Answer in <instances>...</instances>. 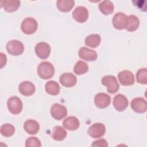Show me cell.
<instances>
[{
    "label": "cell",
    "instance_id": "cell-18",
    "mask_svg": "<svg viewBox=\"0 0 147 147\" xmlns=\"http://www.w3.org/2000/svg\"><path fill=\"white\" fill-rule=\"evenodd\" d=\"M24 127L26 133L31 135H34L39 131L40 125L35 120L28 119L25 122Z\"/></svg>",
    "mask_w": 147,
    "mask_h": 147
},
{
    "label": "cell",
    "instance_id": "cell-7",
    "mask_svg": "<svg viewBox=\"0 0 147 147\" xmlns=\"http://www.w3.org/2000/svg\"><path fill=\"white\" fill-rule=\"evenodd\" d=\"M36 55L41 59H46L48 57L51 53V47L49 45L45 42L37 43L34 48Z\"/></svg>",
    "mask_w": 147,
    "mask_h": 147
},
{
    "label": "cell",
    "instance_id": "cell-2",
    "mask_svg": "<svg viewBox=\"0 0 147 147\" xmlns=\"http://www.w3.org/2000/svg\"><path fill=\"white\" fill-rule=\"evenodd\" d=\"M102 83L103 85L107 87V90L110 94L117 92L119 88V86L117 79L112 75L103 76L102 79Z\"/></svg>",
    "mask_w": 147,
    "mask_h": 147
},
{
    "label": "cell",
    "instance_id": "cell-8",
    "mask_svg": "<svg viewBox=\"0 0 147 147\" xmlns=\"http://www.w3.org/2000/svg\"><path fill=\"white\" fill-rule=\"evenodd\" d=\"M51 114L56 120H61L67 116V108L59 103L53 104L51 108Z\"/></svg>",
    "mask_w": 147,
    "mask_h": 147
},
{
    "label": "cell",
    "instance_id": "cell-20",
    "mask_svg": "<svg viewBox=\"0 0 147 147\" xmlns=\"http://www.w3.org/2000/svg\"><path fill=\"white\" fill-rule=\"evenodd\" d=\"M2 6L5 11L13 12L16 11L20 6V1L18 0H6L1 1Z\"/></svg>",
    "mask_w": 147,
    "mask_h": 147
},
{
    "label": "cell",
    "instance_id": "cell-31",
    "mask_svg": "<svg viewBox=\"0 0 147 147\" xmlns=\"http://www.w3.org/2000/svg\"><path fill=\"white\" fill-rule=\"evenodd\" d=\"M91 146H94V147H96V146L107 147L108 146V144H107V141H106V140L100 139V140H98L97 141H94V142L92 144Z\"/></svg>",
    "mask_w": 147,
    "mask_h": 147
},
{
    "label": "cell",
    "instance_id": "cell-29",
    "mask_svg": "<svg viewBox=\"0 0 147 147\" xmlns=\"http://www.w3.org/2000/svg\"><path fill=\"white\" fill-rule=\"evenodd\" d=\"M136 78L138 83L146 84L147 83V69L146 68L140 69L136 74Z\"/></svg>",
    "mask_w": 147,
    "mask_h": 147
},
{
    "label": "cell",
    "instance_id": "cell-3",
    "mask_svg": "<svg viewBox=\"0 0 147 147\" xmlns=\"http://www.w3.org/2000/svg\"><path fill=\"white\" fill-rule=\"evenodd\" d=\"M38 28L36 20L33 18H26L21 24V28L22 32L26 34H32L36 32Z\"/></svg>",
    "mask_w": 147,
    "mask_h": 147
},
{
    "label": "cell",
    "instance_id": "cell-21",
    "mask_svg": "<svg viewBox=\"0 0 147 147\" xmlns=\"http://www.w3.org/2000/svg\"><path fill=\"white\" fill-rule=\"evenodd\" d=\"M75 2L73 0H58L57 7L62 12L69 11L74 6Z\"/></svg>",
    "mask_w": 147,
    "mask_h": 147
},
{
    "label": "cell",
    "instance_id": "cell-14",
    "mask_svg": "<svg viewBox=\"0 0 147 147\" xmlns=\"http://www.w3.org/2000/svg\"><path fill=\"white\" fill-rule=\"evenodd\" d=\"M128 104L129 102L127 98L122 94H117L113 99V106L118 111L125 110L127 107Z\"/></svg>",
    "mask_w": 147,
    "mask_h": 147
},
{
    "label": "cell",
    "instance_id": "cell-4",
    "mask_svg": "<svg viewBox=\"0 0 147 147\" xmlns=\"http://www.w3.org/2000/svg\"><path fill=\"white\" fill-rule=\"evenodd\" d=\"M6 49L9 54L13 56H19L24 52V46L21 41L13 40L7 43Z\"/></svg>",
    "mask_w": 147,
    "mask_h": 147
},
{
    "label": "cell",
    "instance_id": "cell-1",
    "mask_svg": "<svg viewBox=\"0 0 147 147\" xmlns=\"http://www.w3.org/2000/svg\"><path fill=\"white\" fill-rule=\"evenodd\" d=\"M37 73L41 79H49L53 76L55 68L51 63L43 61L38 65Z\"/></svg>",
    "mask_w": 147,
    "mask_h": 147
},
{
    "label": "cell",
    "instance_id": "cell-17",
    "mask_svg": "<svg viewBox=\"0 0 147 147\" xmlns=\"http://www.w3.org/2000/svg\"><path fill=\"white\" fill-rule=\"evenodd\" d=\"M79 56L83 60L92 61H95L97 59V53L94 51L86 47H82L79 51Z\"/></svg>",
    "mask_w": 147,
    "mask_h": 147
},
{
    "label": "cell",
    "instance_id": "cell-19",
    "mask_svg": "<svg viewBox=\"0 0 147 147\" xmlns=\"http://www.w3.org/2000/svg\"><path fill=\"white\" fill-rule=\"evenodd\" d=\"M63 125L64 128L69 130L74 131L77 130L79 128L80 126V122L76 117L70 116L64 120Z\"/></svg>",
    "mask_w": 147,
    "mask_h": 147
},
{
    "label": "cell",
    "instance_id": "cell-12",
    "mask_svg": "<svg viewBox=\"0 0 147 147\" xmlns=\"http://www.w3.org/2000/svg\"><path fill=\"white\" fill-rule=\"evenodd\" d=\"M111 102L110 96L106 93H98L94 97V102L96 107L104 109L109 106Z\"/></svg>",
    "mask_w": 147,
    "mask_h": 147
},
{
    "label": "cell",
    "instance_id": "cell-11",
    "mask_svg": "<svg viewBox=\"0 0 147 147\" xmlns=\"http://www.w3.org/2000/svg\"><path fill=\"white\" fill-rule=\"evenodd\" d=\"M118 78L121 84L125 86H131L134 83V77L133 74L128 70H124L120 72Z\"/></svg>",
    "mask_w": 147,
    "mask_h": 147
},
{
    "label": "cell",
    "instance_id": "cell-16",
    "mask_svg": "<svg viewBox=\"0 0 147 147\" xmlns=\"http://www.w3.org/2000/svg\"><path fill=\"white\" fill-rule=\"evenodd\" d=\"M18 89L22 95L27 96L32 95L36 91L35 86L29 81H24L21 83L19 85Z\"/></svg>",
    "mask_w": 147,
    "mask_h": 147
},
{
    "label": "cell",
    "instance_id": "cell-26",
    "mask_svg": "<svg viewBox=\"0 0 147 147\" xmlns=\"http://www.w3.org/2000/svg\"><path fill=\"white\" fill-rule=\"evenodd\" d=\"M67 133L64 129L60 126H57L53 128L52 137L55 140L62 141L66 137Z\"/></svg>",
    "mask_w": 147,
    "mask_h": 147
},
{
    "label": "cell",
    "instance_id": "cell-22",
    "mask_svg": "<svg viewBox=\"0 0 147 147\" xmlns=\"http://www.w3.org/2000/svg\"><path fill=\"white\" fill-rule=\"evenodd\" d=\"M140 25V20L134 15H130L127 17V24L126 29L129 32H133L137 30Z\"/></svg>",
    "mask_w": 147,
    "mask_h": 147
},
{
    "label": "cell",
    "instance_id": "cell-23",
    "mask_svg": "<svg viewBox=\"0 0 147 147\" xmlns=\"http://www.w3.org/2000/svg\"><path fill=\"white\" fill-rule=\"evenodd\" d=\"M99 9L105 15L111 14L114 11V5L111 1H103L99 4Z\"/></svg>",
    "mask_w": 147,
    "mask_h": 147
},
{
    "label": "cell",
    "instance_id": "cell-24",
    "mask_svg": "<svg viewBox=\"0 0 147 147\" xmlns=\"http://www.w3.org/2000/svg\"><path fill=\"white\" fill-rule=\"evenodd\" d=\"M45 88L46 92L52 95H57L60 90L59 84L53 80L48 82L45 84Z\"/></svg>",
    "mask_w": 147,
    "mask_h": 147
},
{
    "label": "cell",
    "instance_id": "cell-6",
    "mask_svg": "<svg viewBox=\"0 0 147 147\" xmlns=\"http://www.w3.org/2000/svg\"><path fill=\"white\" fill-rule=\"evenodd\" d=\"M127 16L123 13H117L113 18V25L114 27L118 30L126 29L127 24Z\"/></svg>",
    "mask_w": 147,
    "mask_h": 147
},
{
    "label": "cell",
    "instance_id": "cell-32",
    "mask_svg": "<svg viewBox=\"0 0 147 147\" xmlns=\"http://www.w3.org/2000/svg\"><path fill=\"white\" fill-rule=\"evenodd\" d=\"M0 55H1V68H2L3 66L6 65L7 59H6V55H5L3 53L1 52L0 53Z\"/></svg>",
    "mask_w": 147,
    "mask_h": 147
},
{
    "label": "cell",
    "instance_id": "cell-9",
    "mask_svg": "<svg viewBox=\"0 0 147 147\" xmlns=\"http://www.w3.org/2000/svg\"><path fill=\"white\" fill-rule=\"evenodd\" d=\"M106 132V127L102 123H95L91 125L88 130V133L92 138L102 137Z\"/></svg>",
    "mask_w": 147,
    "mask_h": 147
},
{
    "label": "cell",
    "instance_id": "cell-28",
    "mask_svg": "<svg viewBox=\"0 0 147 147\" xmlns=\"http://www.w3.org/2000/svg\"><path fill=\"white\" fill-rule=\"evenodd\" d=\"M15 131V128L13 125L10 123H5L1 127V133L3 136L9 137H11Z\"/></svg>",
    "mask_w": 147,
    "mask_h": 147
},
{
    "label": "cell",
    "instance_id": "cell-25",
    "mask_svg": "<svg viewBox=\"0 0 147 147\" xmlns=\"http://www.w3.org/2000/svg\"><path fill=\"white\" fill-rule=\"evenodd\" d=\"M100 42V37L99 34H92L88 36L85 39V44L86 45L91 47H97Z\"/></svg>",
    "mask_w": 147,
    "mask_h": 147
},
{
    "label": "cell",
    "instance_id": "cell-13",
    "mask_svg": "<svg viewBox=\"0 0 147 147\" xmlns=\"http://www.w3.org/2000/svg\"><path fill=\"white\" fill-rule=\"evenodd\" d=\"M131 107L136 113H144L147 109L146 102L143 98H136L131 102Z\"/></svg>",
    "mask_w": 147,
    "mask_h": 147
},
{
    "label": "cell",
    "instance_id": "cell-5",
    "mask_svg": "<svg viewBox=\"0 0 147 147\" xmlns=\"http://www.w3.org/2000/svg\"><path fill=\"white\" fill-rule=\"evenodd\" d=\"M7 106L9 111L13 114H18L22 110V101L17 96L10 97L7 100Z\"/></svg>",
    "mask_w": 147,
    "mask_h": 147
},
{
    "label": "cell",
    "instance_id": "cell-30",
    "mask_svg": "<svg viewBox=\"0 0 147 147\" xmlns=\"http://www.w3.org/2000/svg\"><path fill=\"white\" fill-rule=\"evenodd\" d=\"M41 146L40 141L35 137H29L25 142L26 147H40Z\"/></svg>",
    "mask_w": 147,
    "mask_h": 147
},
{
    "label": "cell",
    "instance_id": "cell-27",
    "mask_svg": "<svg viewBox=\"0 0 147 147\" xmlns=\"http://www.w3.org/2000/svg\"><path fill=\"white\" fill-rule=\"evenodd\" d=\"M88 70V66L87 63L83 61H78L74 66V72L78 75L86 73Z\"/></svg>",
    "mask_w": 147,
    "mask_h": 147
},
{
    "label": "cell",
    "instance_id": "cell-10",
    "mask_svg": "<svg viewBox=\"0 0 147 147\" xmlns=\"http://www.w3.org/2000/svg\"><path fill=\"white\" fill-rule=\"evenodd\" d=\"M72 17L76 21L83 23L88 18V11L84 6H78L72 13Z\"/></svg>",
    "mask_w": 147,
    "mask_h": 147
},
{
    "label": "cell",
    "instance_id": "cell-15",
    "mask_svg": "<svg viewBox=\"0 0 147 147\" xmlns=\"http://www.w3.org/2000/svg\"><path fill=\"white\" fill-rule=\"evenodd\" d=\"M60 82L65 87H72L76 84V77L71 73L63 74L59 79Z\"/></svg>",
    "mask_w": 147,
    "mask_h": 147
}]
</instances>
